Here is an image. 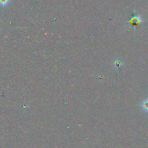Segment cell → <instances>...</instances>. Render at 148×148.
Wrapping results in <instances>:
<instances>
[{
    "label": "cell",
    "instance_id": "6da1fadb",
    "mask_svg": "<svg viewBox=\"0 0 148 148\" xmlns=\"http://www.w3.org/2000/svg\"><path fill=\"white\" fill-rule=\"evenodd\" d=\"M141 107H142V108L145 111V112L148 113V98L145 99V100L142 102Z\"/></svg>",
    "mask_w": 148,
    "mask_h": 148
},
{
    "label": "cell",
    "instance_id": "7a4b0ae2",
    "mask_svg": "<svg viewBox=\"0 0 148 148\" xmlns=\"http://www.w3.org/2000/svg\"><path fill=\"white\" fill-rule=\"evenodd\" d=\"M10 2V0H0V5L1 6H6Z\"/></svg>",
    "mask_w": 148,
    "mask_h": 148
}]
</instances>
